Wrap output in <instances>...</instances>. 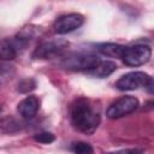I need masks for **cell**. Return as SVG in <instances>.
Wrapping results in <instances>:
<instances>
[{"label": "cell", "mask_w": 154, "mask_h": 154, "mask_svg": "<svg viewBox=\"0 0 154 154\" xmlns=\"http://www.w3.org/2000/svg\"><path fill=\"white\" fill-rule=\"evenodd\" d=\"M101 122L99 109L88 99L79 97L71 106V124L72 126L85 135H91L97 129Z\"/></svg>", "instance_id": "obj_1"}, {"label": "cell", "mask_w": 154, "mask_h": 154, "mask_svg": "<svg viewBox=\"0 0 154 154\" xmlns=\"http://www.w3.org/2000/svg\"><path fill=\"white\" fill-rule=\"evenodd\" d=\"M101 59L91 52H73L60 60V66L71 71H90Z\"/></svg>", "instance_id": "obj_2"}, {"label": "cell", "mask_w": 154, "mask_h": 154, "mask_svg": "<svg viewBox=\"0 0 154 154\" xmlns=\"http://www.w3.org/2000/svg\"><path fill=\"white\" fill-rule=\"evenodd\" d=\"M116 88L122 91L137 90L141 88L147 89L149 93H153V78L142 71H132L123 75L116 82Z\"/></svg>", "instance_id": "obj_3"}, {"label": "cell", "mask_w": 154, "mask_h": 154, "mask_svg": "<svg viewBox=\"0 0 154 154\" xmlns=\"http://www.w3.org/2000/svg\"><path fill=\"white\" fill-rule=\"evenodd\" d=\"M69 41L65 38H51L41 42L32 52V58L37 60H47L61 57L69 48Z\"/></svg>", "instance_id": "obj_4"}, {"label": "cell", "mask_w": 154, "mask_h": 154, "mask_svg": "<svg viewBox=\"0 0 154 154\" xmlns=\"http://www.w3.org/2000/svg\"><path fill=\"white\" fill-rule=\"evenodd\" d=\"M152 57V49L148 45L136 43L132 46H126L122 60L128 66H141L149 61Z\"/></svg>", "instance_id": "obj_5"}, {"label": "cell", "mask_w": 154, "mask_h": 154, "mask_svg": "<svg viewBox=\"0 0 154 154\" xmlns=\"http://www.w3.org/2000/svg\"><path fill=\"white\" fill-rule=\"evenodd\" d=\"M138 106H140V102L137 97L131 95H125L119 97L118 100H116L108 106V108L106 109V116L109 119H118L132 113L134 111L137 109Z\"/></svg>", "instance_id": "obj_6"}, {"label": "cell", "mask_w": 154, "mask_h": 154, "mask_svg": "<svg viewBox=\"0 0 154 154\" xmlns=\"http://www.w3.org/2000/svg\"><path fill=\"white\" fill-rule=\"evenodd\" d=\"M84 23V17L81 13L72 12L58 17L53 24L54 32L58 35H65L81 28Z\"/></svg>", "instance_id": "obj_7"}, {"label": "cell", "mask_w": 154, "mask_h": 154, "mask_svg": "<svg viewBox=\"0 0 154 154\" xmlns=\"http://www.w3.org/2000/svg\"><path fill=\"white\" fill-rule=\"evenodd\" d=\"M40 32H41V29L38 26H36V25H26V26H24L13 37V41H14L16 46L18 47L19 52L24 51L36 37H38Z\"/></svg>", "instance_id": "obj_8"}, {"label": "cell", "mask_w": 154, "mask_h": 154, "mask_svg": "<svg viewBox=\"0 0 154 154\" xmlns=\"http://www.w3.org/2000/svg\"><path fill=\"white\" fill-rule=\"evenodd\" d=\"M41 106V101L37 96L35 95H28L25 96L22 101L18 102L17 105V112L19 113L20 117L30 119L36 116Z\"/></svg>", "instance_id": "obj_9"}, {"label": "cell", "mask_w": 154, "mask_h": 154, "mask_svg": "<svg viewBox=\"0 0 154 154\" xmlns=\"http://www.w3.org/2000/svg\"><path fill=\"white\" fill-rule=\"evenodd\" d=\"M117 70V64L114 61L111 60H100L94 69H91L90 71H88L87 73L96 77V78H106L109 75H112L114 71Z\"/></svg>", "instance_id": "obj_10"}, {"label": "cell", "mask_w": 154, "mask_h": 154, "mask_svg": "<svg viewBox=\"0 0 154 154\" xmlns=\"http://www.w3.org/2000/svg\"><path fill=\"white\" fill-rule=\"evenodd\" d=\"M19 53L18 47L16 46L13 38H4L0 41V60L1 61H11Z\"/></svg>", "instance_id": "obj_11"}, {"label": "cell", "mask_w": 154, "mask_h": 154, "mask_svg": "<svg viewBox=\"0 0 154 154\" xmlns=\"http://www.w3.org/2000/svg\"><path fill=\"white\" fill-rule=\"evenodd\" d=\"M126 46L124 45H119V43H113V42H106V43H100L97 45V51L106 57L109 58H120L124 54Z\"/></svg>", "instance_id": "obj_12"}, {"label": "cell", "mask_w": 154, "mask_h": 154, "mask_svg": "<svg viewBox=\"0 0 154 154\" xmlns=\"http://www.w3.org/2000/svg\"><path fill=\"white\" fill-rule=\"evenodd\" d=\"M14 66L10 65L6 61H1L0 60V85L8 82L13 76H14Z\"/></svg>", "instance_id": "obj_13"}, {"label": "cell", "mask_w": 154, "mask_h": 154, "mask_svg": "<svg viewBox=\"0 0 154 154\" xmlns=\"http://www.w3.org/2000/svg\"><path fill=\"white\" fill-rule=\"evenodd\" d=\"M70 149L73 154H94L93 147L87 142H75Z\"/></svg>", "instance_id": "obj_14"}, {"label": "cell", "mask_w": 154, "mask_h": 154, "mask_svg": "<svg viewBox=\"0 0 154 154\" xmlns=\"http://www.w3.org/2000/svg\"><path fill=\"white\" fill-rule=\"evenodd\" d=\"M36 88V81L31 77H28V78H24L22 79L19 83H18V88L17 90L19 93H23V94H26V93H30L31 90H34Z\"/></svg>", "instance_id": "obj_15"}, {"label": "cell", "mask_w": 154, "mask_h": 154, "mask_svg": "<svg viewBox=\"0 0 154 154\" xmlns=\"http://www.w3.org/2000/svg\"><path fill=\"white\" fill-rule=\"evenodd\" d=\"M34 140L36 142H38V143H42V144H49V143H52V142L55 141V136L52 132L43 131V132L35 134L34 135Z\"/></svg>", "instance_id": "obj_16"}, {"label": "cell", "mask_w": 154, "mask_h": 154, "mask_svg": "<svg viewBox=\"0 0 154 154\" xmlns=\"http://www.w3.org/2000/svg\"><path fill=\"white\" fill-rule=\"evenodd\" d=\"M107 154H143L142 152H140L138 149H120V150H116V152H111Z\"/></svg>", "instance_id": "obj_17"}, {"label": "cell", "mask_w": 154, "mask_h": 154, "mask_svg": "<svg viewBox=\"0 0 154 154\" xmlns=\"http://www.w3.org/2000/svg\"><path fill=\"white\" fill-rule=\"evenodd\" d=\"M0 112H1V107H0Z\"/></svg>", "instance_id": "obj_18"}]
</instances>
